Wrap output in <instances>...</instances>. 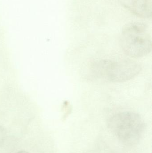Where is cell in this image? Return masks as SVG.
Segmentation results:
<instances>
[{
	"label": "cell",
	"mask_w": 152,
	"mask_h": 153,
	"mask_svg": "<svg viewBox=\"0 0 152 153\" xmlns=\"http://www.w3.org/2000/svg\"><path fill=\"white\" fill-rule=\"evenodd\" d=\"M120 45L127 55L133 58L143 57L152 50V39L147 26L140 22H133L123 29Z\"/></svg>",
	"instance_id": "cell-3"
},
{
	"label": "cell",
	"mask_w": 152,
	"mask_h": 153,
	"mask_svg": "<svg viewBox=\"0 0 152 153\" xmlns=\"http://www.w3.org/2000/svg\"><path fill=\"white\" fill-rule=\"evenodd\" d=\"M109 126L120 142L128 145L138 143L145 130L142 117L132 111H123L113 115L109 120Z\"/></svg>",
	"instance_id": "cell-2"
},
{
	"label": "cell",
	"mask_w": 152,
	"mask_h": 153,
	"mask_svg": "<svg viewBox=\"0 0 152 153\" xmlns=\"http://www.w3.org/2000/svg\"><path fill=\"white\" fill-rule=\"evenodd\" d=\"M7 137V132L5 128L0 126V148L4 144Z\"/></svg>",
	"instance_id": "cell-5"
},
{
	"label": "cell",
	"mask_w": 152,
	"mask_h": 153,
	"mask_svg": "<svg viewBox=\"0 0 152 153\" xmlns=\"http://www.w3.org/2000/svg\"><path fill=\"white\" fill-rule=\"evenodd\" d=\"M142 70L138 63L133 61L101 60L92 64L90 73L93 77L112 82H122L137 76Z\"/></svg>",
	"instance_id": "cell-1"
},
{
	"label": "cell",
	"mask_w": 152,
	"mask_h": 153,
	"mask_svg": "<svg viewBox=\"0 0 152 153\" xmlns=\"http://www.w3.org/2000/svg\"><path fill=\"white\" fill-rule=\"evenodd\" d=\"M16 153H29L28 152H26V151H19V152H17Z\"/></svg>",
	"instance_id": "cell-6"
},
{
	"label": "cell",
	"mask_w": 152,
	"mask_h": 153,
	"mask_svg": "<svg viewBox=\"0 0 152 153\" xmlns=\"http://www.w3.org/2000/svg\"><path fill=\"white\" fill-rule=\"evenodd\" d=\"M124 5L140 17L151 18L152 0H123Z\"/></svg>",
	"instance_id": "cell-4"
}]
</instances>
